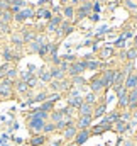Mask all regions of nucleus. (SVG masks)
Instances as JSON below:
<instances>
[{
  "label": "nucleus",
  "instance_id": "nucleus-17",
  "mask_svg": "<svg viewBox=\"0 0 137 146\" xmlns=\"http://www.w3.org/2000/svg\"><path fill=\"white\" fill-rule=\"evenodd\" d=\"M93 109H95V106H92V104H88V102L83 100V104L78 109V115H92L93 117Z\"/></svg>",
  "mask_w": 137,
  "mask_h": 146
},
{
  "label": "nucleus",
  "instance_id": "nucleus-56",
  "mask_svg": "<svg viewBox=\"0 0 137 146\" xmlns=\"http://www.w3.org/2000/svg\"><path fill=\"white\" fill-rule=\"evenodd\" d=\"M63 145V138H58V139H53L49 146H61Z\"/></svg>",
  "mask_w": 137,
  "mask_h": 146
},
{
  "label": "nucleus",
  "instance_id": "nucleus-30",
  "mask_svg": "<svg viewBox=\"0 0 137 146\" xmlns=\"http://www.w3.org/2000/svg\"><path fill=\"white\" fill-rule=\"evenodd\" d=\"M113 54H115L113 48H102V49H100V61H107V60H110Z\"/></svg>",
  "mask_w": 137,
  "mask_h": 146
},
{
  "label": "nucleus",
  "instance_id": "nucleus-10",
  "mask_svg": "<svg viewBox=\"0 0 137 146\" xmlns=\"http://www.w3.org/2000/svg\"><path fill=\"white\" fill-rule=\"evenodd\" d=\"M36 76H37V78H39V82H41V83H44V85H47V83H51V82H53V78H51V72H49V68H46V66L37 68Z\"/></svg>",
  "mask_w": 137,
  "mask_h": 146
},
{
  "label": "nucleus",
  "instance_id": "nucleus-45",
  "mask_svg": "<svg viewBox=\"0 0 137 146\" xmlns=\"http://www.w3.org/2000/svg\"><path fill=\"white\" fill-rule=\"evenodd\" d=\"M61 97H63V94H59V92H49V94H47V100H51V102H54V104H56Z\"/></svg>",
  "mask_w": 137,
  "mask_h": 146
},
{
  "label": "nucleus",
  "instance_id": "nucleus-27",
  "mask_svg": "<svg viewBox=\"0 0 137 146\" xmlns=\"http://www.w3.org/2000/svg\"><path fill=\"white\" fill-rule=\"evenodd\" d=\"M63 119H65V115H63V110L61 109H54L53 110V112H49V121H51V122H54V124H58V122H59V121H63Z\"/></svg>",
  "mask_w": 137,
  "mask_h": 146
},
{
  "label": "nucleus",
  "instance_id": "nucleus-7",
  "mask_svg": "<svg viewBox=\"0 0 137 146\" xmlns=\"http://www.w3.org/2000/svg\"><path fill=\"white\" fill-rule=\"evenodd\" d=\"M36 15V12L32 9H29V7H24L20 12H17L15 15H14V21L15 22H24V21H27V19H32Z\"/></svg>",
  "mask_w": 137,
  "mask_h": 146
},
{
  "label": "nucleus",
  "instance_id": "nucleus-23",
  "mask_svg": "<svg viewBox=\"0 0 137 146\" xmlns=\"http://www.w3.org/2000/svg\"><path fill=\"white\" fill-rule=\"evenodd\" d=\"M86 63V70L93 72V70H100V68H105V61H97V60H88L85 61Z\"/></svg>",
  "mask_w": 137,
  "mask_h": 146
},
{
  "label": "nucleus",
  "instance_id": "nucleus-38",
  "mask_svg": "<svg viewBox=\"0 0 137 146\" xmlns=\"http://www.w3.org/2000/svg\"><path fill=\"white\" fill-rule=\"evenodd\" d=\"M36 75L32 72H29V70H24V72H19V80H22V82H29L31 78H34Z\"/></svg>",
  "mask_w": 137,
  "mask_h": 146
},
{
  "label": "nucleus",
  "instance_id": "nucleus-54",
  "mask_svg": "<svg viewBox=\"0 0 137 146\" xmlns=\"http://www.w3.org/2000/svg\"><path fill=\"white\" fill-rule=\"evenodd\" d=\"M124 3H125L127 9H130V10H137V3H134L132 0H124Z\"/></svg>",
  "mask_w": 137,
  "mask_h": 146
},
{
  "label": "nucleus",
  "instance_id": "nucleus-6",
  "mask_svg": "<svg viewBox=\"0 0 137 146\" xmlns=\"http://www.w3.org/2000/svg\"><path fill=\"white\" fill-rule=\"evenodd\" d=\"M2 60H3V63H17L19 60H20V54L19 53H14L9 46H5L3 49H2Z\"/></svg>",
  "mask_w": 137,
  "mask_h": 146
},
{
  "label": "nucleus",
  "instance_id": "nucleus-16",
  "mask_svg": "<svg viewBox=\"0 0 137 146\" xmlns=\"http://www.w3.org/2000/svg\"><path fill=\"white\" fill-rule=\"evenodd\" d=\"M46 143H47V136L46 134H34L29 139V145L31 146H44Z\"/></svg>",
  "mask_w": 137,
  "mask_h": 146
},
{
  "label": "nucleus",
  "instance_id": "nucleus-5",
  "mask_svg": "<svg viewBox=\"0 0 137 146\" xmlns=\"http://www.w3.org/2000/svg\"><path fill=\"white\" fill-rule=\"evenodd\" d=\"M63 21H65V17H63L61 14L53 15V19H51V21H47V24H46L44 31H46V33H56V31H58V27L61 26V22H63Z\"/></svg>",
  "mask_w": 137,
  "mask_h": 146
},
{
  "label": "nucleus",
  "instance_id": "nucleus-46",
  "mask_svg": "<svg viewBox=\"0 0 137 146\" xmlns=\"http://www.w3.org/2000/svg\"><path fill=\"white\" fill-rule=\"evenodd\" d=\"M120 121H124V122H130L132 121V112L130 110H124V112H120Z\"/></svg>",
  "mask_w": 137,
  "mask_h": 146
},
{
  "label": "nucleus",
  "instance_id": "nucleus-40",
  "mask_svg": "<svg viewBox=\"0 0 137 146\" xmlns=\"http://www.w3.org/2000/svg\"><path fill=\"white\" fill-rule=\"evenodd\" d=\"M137 60V49L134 46H130L127 49V61H136Z\"/></svg>",
  "mask_w": 137,
  "mask_h": 146
},
{
  "label": "nucleus",
  "instance_id": "nucleus-43",
  "mask_svg": "<svg viewBox=\"0 0 137 146\" xmlns=\"http://www.w3.org/2000/svg\"><path fill=\"white\" fill-rule=\"evenodd\" d=\"M127 97H129V107H130L132 104H136V102H137V88H134V90H129Z\"/></svg>",
  "mask_w": 137,
  "mask_h": 146
},
{
  "label": "nucleus",
  "instance_id": "nucleus-60",
  "mask_svg": "<svg viewBox=\"0 0 137 146\" xmlns=\"http://www.w3.org/2000/svg\"><path fill=\"white\" fill-rule=\"evenodd\" d=\"M124 146H136V143H134L132 139H130V141L127 139V141H124Z\"/></svg>",
  "mask_w": 137,
  "mask_h": 146
},
{
  "label": "nucleus",
  "instance_id": "nucleus-37",
  "mask_svg": "<svg viewBox=\"0 0 137 146\" xmlns=\"http://www.w3.org/2000/svg\"><path fill=\"white\" fill-rule=\"evenodd\" d=\"M7 80H12V82H15V80H19V70L17 68H14V66H10L9 68V72H7V76H5Z\"/></svg>",
  "mask_w": 137,
  "mask_h": 146
},
{
  "label": "nucleus",
  "instance_id": "nucleus-61",
  "mask_svg": "<svg viewBox=\"0 0 137 146\" xmlns=\"http://www.w3.org/2000/svg\"><path fill=\"white\" fill-rule=\"evenodd\" d=\"M132 46H134V48H136V49H137V36L134 37V44H132Z\"/></svg>",
  "mask_w": 137,
  "mask_h": 146
},
{
  "label": "nucleus",
  "instance_id": "nucleus-57",
  "mask_svg": "<svg viewBox=\"0 0 137 146\" xmlns=\"http://www.w3.org/2000/svg\"><path fill=\"white\" fill-rule=\"evenodd\" d=\"M10 139H12L15 145H22V143H24V139H22V138H17V136H10Z\"/></svg>",
  "mask_w": 137,
  "mask_h": 146
},
{
  "label": "nucleus",
  "instance_id": "nucleus-34",
  "mask_svg": "<svg viewBox=\"0 0 137 146\" xmlns=\"http://www.w3.org/2000/svg\"><path fill=\"white\" fill-rule=\"evenodd\" d=\"M103 119H105L107 122H110V124L113 126V122L120 119V112H117V110H113V112H110V114H105V117H103Z\"/></svg>",
  "mask_w": 137,
  "mask_h": 146
},
{
  "label": "nucleus",
  "instance_id": "nucleus-35",
  "mask_svg": "<svg viewBox=\"0 0 137 146\" xmlns=\"http://www.w3.org/2000/svg\"><path fill=\"white\" fill-rule=\"evenodd\" d=\"M53 133H56V124H54V122H51V121H47V122L44 124V129H42V134H46V136H49V134H53Z\"/></svg>",
  "mask_w": 137,
  "mask_h": 146
},
{
  "label": "nucleus",
  "instance_id": "nucleus-62",
  "mask_svg": "<svg viewBox=\"0 0 137 146\" xmlns=\"http://www.w3.org/2000/svg\"><path fill=\"white\" fill-rule=\"evenodd\" d=\"M68 3V0H61V5H66Z\"/></svg>",
  "mask_w": 137,
  "mask_h": 146
},
{
  "label": "nucleus",
  "instance_id": "nucleus-20",
  "mask_svg": "<svg viewBox=\"0 0 137 146\" xmlns=\"http://www.w3.org/2000/svg\"><path fill=\"white\" fill-rule=\"evenodd\" d=\"M49 72H51V78L53 80H65L66 78V73L63 72L59 66H51Z\"/></svg>",
  "mask_w": 137,
  "mask_h": 146
},
{
  "label": "nucleus",
  "instance_id": "nucleus-15",
  "mask_svg": "<svg viewBox=\"0 0 137 146\" xmlns=\"http://www.w3.org/2000/svg\"><path fill=\"white\" fill-rule=\"evenodd\" d=\"M29 90H31V88H29V85H27L26 82H22V80H15V82H14V92H15V94H20V95H22V94H27Z\"/></svg>",
  "mask_w": 137,
  "mask_h": 146
},
{
  "label": "nucleus",
  "instance_id": "nucleus-13",
  "mask_svg": "<svg viewBox=\"0 0 137 146\" xmlns=\"http://www.w3.org/2000/svg\"><path fill=\"white\" fill-rule=\"evenodd\" d=\"M92 134H90V129H81V131H78L76 133V136H74V145L76 146H81L85 145L86 141H88V138H90Z\"/></svg>",
  "mask_w": 137,
  "mask_h": 146
},
{
  "label": "nucleus",
  "instance_id": "nucleus-33",
  "mask_svg": "<svg viewBox=\"0 0 137 146\" xmlns=\"http://www.w3.org/2000/svg\"><path fill=\"white\" fill-rule=\"evenodd\" d=\"M105 112H107V104H98V106H95V109H93V119L105 115Z\"/></svg>",
  "mask_w": 137,
  "mask_h": 146
},
{
  "label": "nucleus",
  "instance_id": "nucleus-36",
  "mask_svg": "<svg viewBox=\"0 0 137 146\" xmlns=\"http://www.w3.org/2000/svg\"><path fill=\"white\" fill-rule=\"evenodd\" d=\"M47 90H41V92H37V94H34V104L36 102H39V104H42V102H46L47 100Z\"/></svg>",
  "mask_w": 137,
  "mask_h": 146
},
{
  "label": "nucleus",
  "instance_id": "nucleus-14",
  "mask_svg": "<svg viewBox=\"0 0 137 146\" xmlns=\"http://www.w3.org/2000/svg\"><path fill=\"white\" fill-rule=\"evenodd\" d=\"M36 19H42V21H51L53 19V12L49 9H44V7H39L36 10Z\"/></svg>",
  "mask_w": 137,
  "mask_h": 146
},
{
  "label": "nucleus",
  "instance_id": "nucleus-8",
  "mask_svg": "<svg viewBox=\"0 0 137 146\" xmlns=\"http://www.w3.org/2000/svg\"><path fill=\"white\" fill-rule=\"evenodd\" d=\"M93 117L92 115H80L78 117V121L74 122V126L78 127V131H81V129H90L93 124Z\"/></svg>",
  "mask_w": 137,
  "mask_h": 146
},
{
  "label": "nucleus",
  "instance_id": "nucleus-11",
  "mask_svg": "<svg viewBox=\"0 0 137 146\" xmlns=\"http://www.w3.org/2000/svg\"><path fill=\"white\" fill-rule=\"evenodd\" d=\"M108 129H112V124L110 122H107L105 119H102L97 126H92L90 127V134H102V133H105V131H108Z\"/></svg>",
  "mask_w": 137,
  "mask_h": 146
},
{
  "label": "nucleus",
  "instance_id": "nucleus-21",
  "mask_svg": "<svg viewBox=\"0 0 137 146\" xmlns=\"http://www.w3.org/2000/svg\"><path fill=\"white\" fill-rule=\"evenodd\" d=\"M125 78H127V75H125V73L122 72V70H117L115 78H113V88H117V87H124Z\"/></svg>",
  "mask_w": 137,
  "mask_h": 146
},
{
  "label": "nucleus",
  "instance_id": "nucleus-24",
  "mask_svg": "<svg viewBox=\"0 0 137 146\" xmlns=\"http://www.w3.org/2000/svg\"><path fill=\"white\" fill-rule=\"evenodd\" d=\"M86 17H90V12H86L81 5L78 9H74V22H80V21H83Z\"/></svg>",
  "mask_w": 137,
  "mask_h": 146
},
{
  "label": "nucleus",
  "instance_id": "nucleus-4",
  "mask_svg": "<svg viewBox=\"0 0 137 146\" xmlns=\"http://www.w3.org/2000/svg\"><path fill=\"white\" fill-rule=\"evenodd\" d=\"M73 31H74L73 22H71V21H63V22H61V26L58 27V31H56L54 34H56V37H58V39H63V37L69 36Z\"/></svg>",
  "mask_w": 137,
  "mask_h": 146
},
{
  "label": "nucleus",
  "instance_id": "nucleus-42",
  "mask_svg": "<svg viewBox=\"0 0 137 146\" xmlns=\"http://www.w3.org/2000/svg\"><path fill=\"white\" fill-rule=\"evenodd\" d=\"M83 100H85V102H88V104H92V106H95V102H97V94L88 92V94L83 97Z\"/></svg>",
  "mask_w": 137,
  "mask_h": 146
},
{
  "label": "nucleus",
  "instance_id": "nucleus-26",
  "mask_svg": "<svg viewBox=\"0 0 137 146\" xmlns=\"http://www.w3.org/2000/svg\"><path fill=\"white\" fill-rule=\"evenodd\" d=\"M10 41H12V44H14L15 48H19V49L26 44V42H24V37L20 34V31H19V33H14V34L10 36Z\"/></svg>",
  "mask_w": 137,
  "mask_h": 146
},
{
  "label": "nucleus",
  "instance_id": "nucleus-48",
  "mask_svg": "<svg viewBox=\"0 0 137 146\" xmlns=\"http://www.w3.org/2000/svg\"><path fill=\"white\" fill-rule=\"evenodd\" d=\"M119 107L120 109H129V97L127 95H124V97L119 99Z\"/></svg>",
  "mask_w": 137,
  "mask_h": 146
},
{
  "label": "nucleus",
  "instance_id": "nucleus-58",
  "mask_svg": "<svg viewBox=\"0 0 137 146\" xmlns=\"http://www.w3.org/2000/svg\"><path fill=\"white\" fill-rule=\"evenodd\" d=\"M119 56H120V60L127 61V51H120V53H119Z\"/></svg>",
  "mask_w": 137,
  "mask_h": 146
},
{
  "label": "nucleus",
  "instance_id": "nucleus-18",
  "mask_svg": "<svg viewBox=\"0 0 137 146\" xmlns=\"http://www.w3.org/2000/svg\"><path fill=\"white\" fill-rule=\"evenodd\" d=\"M76 133H78V127H76L74 124L69 126V127H66V129L63 131V141H71V139H74Z\"/></svg>",
  "mask_w": 137,
  "mask_h": 146
},
{
  "label": "nucleus",
  "instance_id": "nucleus-25",
  "mask_svg": "<svg viewBox=\"0 0 137 146\" xmlns=\"http://www.w3.org/2000/svg\"><path fill=\"white\" fill-rule=\"evenodd\" d=\"M66 102H68V106L69 107H73V109H80V106L83 104V97L81 95H76V97H68L66 99Z\"/></svg>",
  "mask_w": 137,
  "mask_h": 146
},
{
  "label": "nucleus",
  "instance_id": "nucleus-19",
  "mask_svg": "<svg viewBox=\"0 0 137 146\" xmlns=\"http://www.w3.org/2000/svg\"><path fill=\"white\" fill-rule=\"evenodd\" d=\"M124 87H125L127 90H134V88H137V76H136V73L127 75V78H125V82H124Z\"/></svg>",
  "mask_w": 137,
  "mask_h": 146
},
{
  "label": "nucleus",
  "instance_id": "nucleus-39",
  "mask_svg": "<svg viewBox=\"0 0 137 146\" xmlns=\"http://www.w3.org/2000/svg\"><path fill=\"white\" fill-rule=\"evenodd\" d=\"M0 21H2V22H5V24H10V22L14 21V14H12L10 10H3V14H2V17H0Z\"/></svg>",
  "mask_w": 137,
  "mask_h": 146
},
{
  "label": "nucleus",
  "instance_id": "nucleus-53",
  "mask_svg": "<svg viewBox=\"0 0 137 146\" xmlns=\"http://www.w3.org/2000/svg\"><path fill=\"white\" fill-rule=\"evenodd\" d=\"M120 37H122V39H125V41H127V39H129V37H134V31H132V29H127V31H125V33H122V34H120Z\"/></svg>",
  "mask_w": 137,
  "mask_h": 146
},
{
  "label": "nucleus",
  "instance_id": "nucleus-52",
  "mask_svg": "<svg viewBox=\"0 0 137 146\" xmlns=\"http://www.w3.org/2000/svg\"><path fill=\"white\" fill-rule=\"evenodd\" d=\"M0 33L9 34V33H10V24H5V22H2V21H0Z\"/></svg>",
  "mask_w": 137,
  "mask_h": 146
},
{
  "label": "nucleus",
  "instance_id": "nucleus-63",
  "mask_svg": "<svg viewBox=\"0 0 137 146\" xmlns=\"http://www.w3.org/2000/svg\"><path fill=\"white\" fill-rule=\"evenodd\" d=\"M0 65H2V56H0Z\"/></svg>",
  "mask_w": 137,
  "mask_h": 146
},
{
  "label": "nucleus",
  "instance_id": "nucleus-47",
  "mask_svg": "<svg viewBox=\"0 0 137 146\" xmlns=\"http://www.w3.org/2000/svg\"><path fill=\"white\" fill-rule=\"evenodd\" d=\"M9 68H10V63H2V65H0V80L7 76V72H9Z\"/></svg>",
  "mask_w": 137,
  "mask_h": 146
},
{
  "label": "nucleus",
  "instance_id": "nucleus-50",
  "mask_svg": "<svg viewBox=\"0 0 137 146\" xmlns=\"http://www.w3.org/2000/svg\"><path fill=\"white\" fill-rule=\"evenodd\" d=\"M39 83H41V82H39V78H37V76L31 78V80L27 82V85H29V88H31V90H32V88H36V87H39Z\"/></svg>",
  "mask_w": 137,
  "mask_h": 146
},
{
  "label": "nucleus",
  "instance_id": "nucleus-28",
  "mask_svg": "<svg viewBox=\"0 0 137 146\" xmlns=\"http://www.w3.org/2000/svg\"><path fill=\"white\" fill-rule=\"evenodd\" d=\"M61 15L65 17V21H71V19H74V7H73V5H65Z\"/></svg>",
  "mask_w": 137,
  "mask_h": 146
},
{
  "label": "nucleus",
  "instance_id": "nucleus-2",
  "mask_svg": "<svg viewBox=\"0 0 137 146\" xmlns=\"http://www.w3.org/2000/svg\"><path fill=\"white\" fill-rule=\"evenodd\" d=\"M14 82L12 80H7V78H2L0 80V97L2 99H10L14 95Z\"/></svg>",
  "mask_w": 137,
  "mask_h": 146
},
{
  "label": "nucleus",
  "instance_id": "nucleus-51",
  "mask_svg": "<svg viewBox=\"0 0 137 146\" xmlns=\"http://www.w3.org/2000/svg\"><path fill=\"white\" fill-rule=\"evenodd\" d=\"M105 33H108V27H107V26L103 24V26H100V27L97 29V33H95V36H97V37H102L103 34H105Z\"/></svg>",
  "mask_w": 137,
  "mask_h": 146
},
{
  "label": "nucleus",
  "instance_id": "nucleus-22",
  "mask_svg": "<svg viewBox=\"0 0 137 146\" xmlns=\"http://www.w3.org/2000/svg\"><path fill=\"white\" fill-rule=\"evenodd\" d=\"M20 34H22V37H24V42H26V44L32 42V41L36 39V36H37V33L32 31V29H22Z\"/></svg>",
  "mask_w": 137,
  "mask_h": 146
},
{
  "label": "nucleus",
  "instance_id": "nucleus-49",
  "mask_svg": "<svg viewBox=\"0 0 137 146\" xmlns=\"http://www.w3.org/2000/svg\"><path fill=\"white\" fill-rule=\"evenodd\" d=\"M61 60L71 65V63H74V61H76L78 58H76V54H63V56H61Z\"/></svg>",
  "mask_w": 137,
  "mask_h": 146
},
{
  "label": "nucleus",
  "instance_id": "nucleus-41",
  "mask_svg": "<svg viewBox=\"0 0 137 146\" xmlns=\"http://www.w3.org/2000/svg\"><path fill=\"white\" fill-rule=\"evenodd\" d=\"M39 109H42L44 112H53V110H54V102L46 100V102H42V104H41V107H39Z\"/></svg>",
  "mask_w": 137,
  "mask_h": 146
},
{
  "label": "nucleus",
  "instance_id": "nucleus-3",
  "mask_svg": "<svg viewBox=\"0 0 137 146\" xmlns=\"http://www.w3.org/2000/svg\"><path fill=\"white\" fill-rule=\"evenodd\" d=\"M83 72H86V63L83 61V60H76L74 63H71L69 65V70H68V75L69 78H73V76H80V75H83Z\"/></svg>",
  "mask_w": 137,
  "mask_h": 146
},
{
  "label": "nucleus",
  "instance_id": "nucleus-9",
  "mask_svg": "<svg viewBox=\"0 0 137 146\" xmlns=\"http://www.w3.org/2000/svg\"><path fill=\"white\" fill-rule=\"evenodd\" d=\"M115 73H117V70H113V68H107V70H103V72H102L100 76H102L103 83H105V88H108V87H112V85H113Z\"/></svg>",
  "mask_w": 137,
  "mask_h": 146
},
{
  "label": "nucleus",
  "instance_id": "nucleus-32",
  "mask_svg": "<svg viewBox=\"0 0 137 146\" xmlns=\"http://www.w3.org/2000/svg\"><path fill=\"white\" fill-rule=\"evenodd\" d=\"M112 127H113L119 134H124V133L127 131V122H124V121H120V119H119V121H115V122H113V126H112Z\"/></svg>",
  "mask_w": 137,
  "mask_h": 146
},
{
  "label": "nucleus",
  "instance_id": "nucleus-29",
  "mask_svg": "<svg viewBox=\"0 0 137 146\" xmlns=\"http://www.w3.org/2000/svg\"><path fill=\"white\" fill-rule=\"evenodd\" d=\"M51 46H53V42H49V41H47V42H44V44L39 48V53H37V54H39L42 60H44V58H47V56H49V53H51Z\"/></svg>",
  "mask_w": 137,
  "mask_h": 146
},
{
  "label": "nucleus",
  "instance_id": "nucleus-44",
  "mask_svg": "<svg viewBox=\"0 0 137 146\" xmlns=\"http://www.w3.org/2000/svg\"><path fill=\"white\" fill-rule=\"evenodd\" d=\"M113 94L117 95V99H120V97L127 95V94H129V90H127L125 87H117V88H113Z\"/></svg>",
  "mask_w": 137,
  "mask_h": 146
},
{
  "label": "nucleus",
  "instance_id": "nucleus-59",
  "mask_svg": "<svg viewBox=\"0 0 137 146\" xmlns=\"http://www.w3.org/2000/svg\"><path fill=\"white\" fill-rule=\"evenodd\" d=\"M90 17H92V21H93V22H98V21H100V15H98V14H92Z\"/></svg>",
  "mask_w": 137,
  "mask_h": 146
},
{
  "label": "nucleus",
  "instance_id": "nucleus-1",
  "mask_svg": "<svg viewBox=\"0 0 137 146\" xmlns=\"http://www.w3.org/2000/svg\"><path fill=\"white\" fill-rule=\"evenodd\" d=\"M47 121H42V119H36V117H29L27 119V129L29 133L34 136V134H42V129H44V124Z\"/></svg>",
  "mask_w": 137,
  "mask_h": 146
},
{
  "label": "nucleus",
  "instance_id": "nucleus-31",
  "mask_svg": "<svg viewBox=\"0 0 137 146\" xmlns=\"http://www.w3.org/2000/svg\"><path fill=\"white\" fill-rule=\"evenodd\" d=\"M71 80V85L73 87H76V88H83L85 85H86V80L80 75V76H73V78H69Z\"/></svg>",
  "mask_w": 137,
  "mask_h": 146
},
{
  "label": "nucleus",
  "instance_id": "nucleus-55",
  "mask_svg": "<svg viewBox=\"0 0 137 146\" xmlns=\"http://www.w3.org/2000/svg\"><path fill=\"white\" fill-rule=\"evenodd\" d=\"M113 44H115V48H125V39L119 37V39H117V41H115Z\"/></svg>",
  "mask_w": 137,
  "mask_h": 146
},
{
  "label": "nucleus",
  "instance_id": "nucleus-12",
  "mask_svg": "<svg viewBox=\"0 0 137 146\" xmlns=\"http://www.w3.org/2000/svg\"><path fill=\"white\" fill-rule=\"evenodd\" d=\"M102 90H105V83H103L102 76L98 75V76L92 78V82H90V92L98 94V92H102Z\"/></svg>",
  "mask_w": 137,
  "mask_h": 146
}]
</instances>
